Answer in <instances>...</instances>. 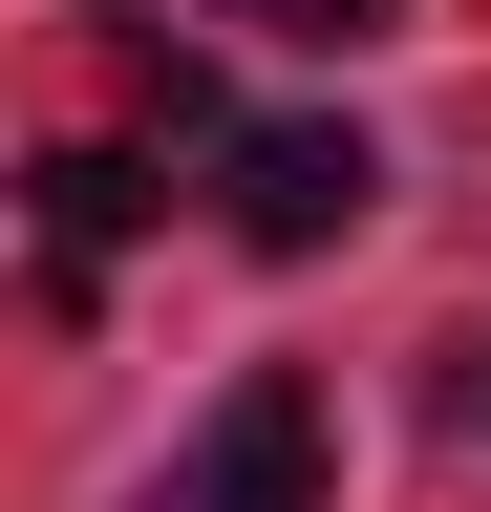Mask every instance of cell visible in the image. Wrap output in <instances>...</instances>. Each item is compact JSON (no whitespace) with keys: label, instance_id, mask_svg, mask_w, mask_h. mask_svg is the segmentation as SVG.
<instances>
[{"label":"cell","instance_id":"6da1fadb","mask_svg":"<svg viewBox=\"0 0 491 512\" xmlns=\"http://www.w3.org/2000/svg\"><path fill=\"white\" fill-rule=\"evenodd\" d=\"M214 192H235V235H257V256H342L385 171H363V128H235Z\"/></svg>","mask_w":491,"mask_h":512},{"label":"cell","instance_id":"7a4b0ae2","mask_svg":"<svg viewBox=\"0 0 491 512\" xmlns=\"http://www.w3.org/2000/svg\"><path fill=\"white\" fill-rule=\"evenodd\" d=\"M193 512H321V384H299V363H257L193 427Z\"/></svg>","mask_w":491,"mask_h":512},{"label":"cell","instance_id":"3957f363","mask_svg":"<svg viewBox=\"0 0 491 512\" xmlns=\"http://www.w3.org/2000/svg\"><path fill=\"white\" fill-rule=\"evenodd\" d=\"M129 214H150V150H43V256H65V278H86Z\"/></svg>","mask_w":491,"mask_h":512},{"label":"cell","instance_id":"277c9868","mask_svg":"<svg viewBox=\"0 0 491 512\" xmlns=\"http://www.w3.org/2000/svg\"><path fill=\"white\" fill-rule=\"evenodd\" d=\"M235 22H278V43H363V22H406V0H235Z\"/></svg>","mask_w":491,"mask_h":512},{"label":"cell","instance_id":"5b68a950","mask_svg":"<svg viewBox=\"0 0 491 512\" xmlns=\"http://www.w3.org/2000/svg\"><path fill=\"white\" fill-rule=\"evenodd\" d=\"M470 427H491V384H470Z\"/></svg>","mask_w":491,"mask_h":512}]
</instances>
